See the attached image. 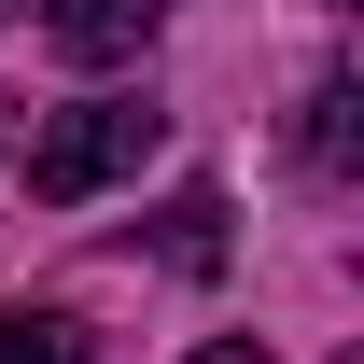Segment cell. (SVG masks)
I'll list each match as a JSON object with an SVG mask.
<instances>
[{"label": "cell", "mask_w": 364, "mask_h": 364, "mask_svg": "<svg viewBox=\"0 0 364 364\" xmlns=\"http://www.w3.org/2000/svg\"><path fill=\"white\" fill-rule=\"evenodd\" d=\"M0 14H14V0H0Z\"/></svg>", "instance_id": "ba28073f"}, {"label": "cell", "mask_w": 364, "mask_h": 364, "mask_svg": "<svg viewBox=\"0 0 364 364\" xmlns=\"http://www.w3.org/2000/svg\"><path fill=\"white\" fill-rule=\"evenodd\" d=\"M0 364H85V322H56V309H14V322H0Z\"/></svg>", "instance_id": "277c9868"}, {"label": "cell", "mask_w": 364, "mask_h": 364, "mask_svg": "<svg viewBox=\"0 0 364 364\" xmlns=\"http://www.w3.org/2000/svg\"><path fill=\"white\" fill-rule=\"evenodd\" d=\"M56 56H85V70H112V56H140L154 28H168V0H43Z\"/></svg>", "instance_id": "7a4b0ae2"}, {"label": "cell", "mask_w": 364, "mask_h": 364, "mask_svg": "<svg viewBox=\"0 0 364 364\" xmlns=\"http://www.w3.org/2000/svg\"><path fill=\"white\" fill-rule=\"evenodd\" d=\"M154 127H168L154 98H85V112H56V127L28 140V196H43V210H85L98 182H127L140 154H154Z\"/></svg>", "instance_id": "6da1fadb"}, {"label": "cell", "mask_w": 364, "mask_h": 364, "mask_svg": "<svg viewBox=\"0 0 364 364\" xmlns=\"http://www.w3.org/2000/svg\"><path fill=\"white\" fill-rule=\"evenodd\" d=\"M196 364H267V350H252V336H210V350H196Z\"/></svg>", "instance_id": "8992f818"}, {"label": "cell", "mask_w": 364, "mask_h": 364, "mask_svg": "<svg viewBox=\"0 0 364 364\" xmlns=\"http://www.w3.org/2000/svg\"><path fill=\"white\" fill-rule=\"evenodd\" d=\"M0 140H14V98H0Z\"/></svg>", "instance_id": "52a82bcc"}, {"label": "cell", "mask_w": 364, "mask_h": 364, "mask_svg": "<svg viewBox=\"0 0 364 364\" xmlns=\"http://www.w3.org/2000/svg\"><path fill=\"white\" fill-rule=\"evenodd\" d=\"M168 267H225V196H182L168 210Z\"/></svg>", "instance_id": "5b68a950"}, {"label": "cell", "mask_w": 364, "mask_h": 364, "mask_svg": "<svg viewBox=\"0 0 364 364\" xmlns=\"http://www.w3.org/2000/svg\"><path fill=\"white\" fill-rule=\"evenodd\" d=\"M350 112H364V98H350V70H336V85L309 98V168H322V182H350V154H364V140H350Z\"/></svg>", "instance_id": "3957f363"}]
</instances>
